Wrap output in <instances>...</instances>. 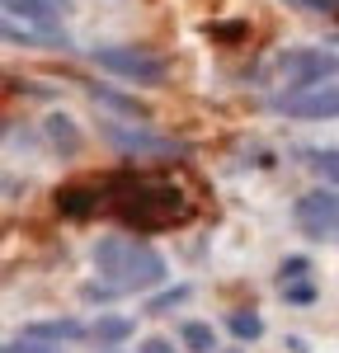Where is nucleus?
Here are the masks:
<instances>
[{
    "instance_id": "obj_10",
    "label": "nucleus",
    "mask_w": 339,
    "mask_h": 353,
    "mask_svg": "<svg viewBox=\"0 0 339 353\" xmlns=\"http://www.w3.org/2000/svg\"><path fill=\"white\" fill-rule=\"evenodd\" d=\"M5 14H10V19H24V24L61 28L56 24V5L52 0H5Z\"/></svg>"
},
{
    "instance_id": "obj_3",
    "label": "nucleus",
    "mask_w": 339,
    "mask_h": 353,
    "mask_svg": "<svg viewBox=\"0 0 339 353\" xmlns=\"http://www.w3.org/2000/svg\"><path fill=\"white\" fill-rule=\"evenodd\" d=\"M94 66H104L109 76L132 85H161L170 76V66L156 52H141V48H94Z\"/></svg>"
},
{
    "instance_id": "obj_14",
    "label": "nucleus",
    "mask_w": 339,
    "mask_h": 353,
    "mask_svg": "<svg viewBox=\"0 0 339 353\" xmlns=\"http://www.w3.org/2000/svg\"><path fill=\"white\" fill-rule=\"evenodd\" d=\"M179 344L189 353H217V334H212V325H203V321H184L179 325Z\"/></svg>"
},
{
    "instance_id": "obj_19",
    "label": "nucleus",
    "mask_w": 339,
    "mask_h": 353,
    "mask_svg": "<svg viewBox=\"0 0 339 353\" xmlns=\"http://www.w3.org/2000/svg\"><path fill=\"white\" fill-rule=\"evenodd\" d=\"M282 297H287V301H311V297H316V288L297 278V283H282Z\"/></svg>"
},
{
    "instance_id": "obj_5",
    "label": "nucleus",
    "mask_w": 339,
    "mask_h": 353,
    "mask_svg": "<svg viewBox=\"0 0 339 353\" xmlns=\"http://www.w3.org/2000/svg\"><path fill=\"white\" fill-rule=\"evenodd\" d=\"M278 76L292 90H307V85H325L330 76H339V57L325 48H287L278 57Z\"/></svg>"
},
{
    "instance_id": "obj_18",
    "label": "nucleus",
    "mask_w": 339,
    "mask_h": 353,
    "mask_svg": "<svg viewBox=\"0 0 339 353\" xmlns=\"http://www.w3.org/2000/svg\"><path fill=\"white\" fill-rule=\"evenodd\" d=\"M302 273H311V264H307V259H302V254H292V259H282L278 278H282V283H297Z\"/></svg>"
},
{
    "instance_id": "obj_22",
    "label": "nucleus",
    "mask_w": 339,
    "mask_h": 353,
    "mask_svg": "<svg viewBox=\"0 0 339 353\" xmlns=\"http://www.w3.org/2000/svg\"><path fill=\"white\" fill-rule=\"evenodd\" d=\"M137 353H174V344H170V339H146Z\"/></svg>"
},
{
    "instance_id": "obj_12",
    "label": "nucleus",
    "mask_w": 339,
    "mask_h": 353,
    "mask_svg": "<svg viewBox=\"0 0 339 353\" xmlns=\"http://www.w3.org/2000/svg\"><path fill=\"white\" fill-rule=\"evenodd\" d=\"M48 137H52V146L61 156H76V151H81V132H76V123H71L66 113H52V118H48Z\"/></svg>"
},
{
    "instance_id": "obj_13",
    "label": "nucleus",
    "mask_w": 339,
    "mask_h": 353,
    "mask_svg": "<svg viewBox=\"0 0 339 353\" xmlns=\"http://www.w3.org/2000/svg\"><path fill=\"white\" fill-rule=\"evenodd\" d=\"M302 161H307L325 184H339V146H311V151H302Z\"/></svg>"
},
{
    "instance_id": "obj_11",
    "label": "nucleus",
    "mask_w": 339,
    "mask_h": 353,
    "mask_svg": "<svg viewBox=\"0 0 339 353\" xmlns=\"http://www.w3.org/2000/svg\"><path fill=\"white\" fill-rule=\"evenodd\" d=\"M132 330H137L132 316H99L94 330H90V339L94 344H123V339H132Z\"/></svg>"
},
{
    "instance_id": "obj_9",
    "label": "nucleus",
    "mask_w": 339,
    "mask_h": 353,
    "mask_svg": "<svg viewBox=\"0 0 339 353\" xmlns=\"http://www.w3.org/2000/svg\"><path fill=\"white\" fill-rule=\"evenodd\" d=\"M24 334L52 339V344H76V339H85L90 330H85L81 321H71V316H61V321H33V325H24Z\"/></svg>"
},
{
    "instance_id": "obj_17",
    "label": "nucleus",
    "mask_w": 339,
    "mask_h": 353,
    "mask_svg": "<svg viewBox=\"0 0 339 353\" xmlns=\"http://www.w3.org/2000/svg\"><path fill=\"white\" fill-rule=\"evenodd\" d=\"M90 94H94V99H99V104H109V109L127 113V118H141V109H137V104H132V99H123V94H113V90H99V85H94V90H90Z\"/></svg>"
},
{
    "instance_id": "obj_23",
    "label": "nucleus",
    "mask_w": 339,
    "mask_h": 353,
    "mask_svg": "<svg viewBox=\"0 0 339 353\" xmlns=\"http://www.w3.org/2000/svg\"><path fill=\"white\" fill-rule=\"evenodd\" d=\"M226 353H240V349H226Z\"/></svg>"
},
{
    "instance_id": "obj_7",
    "label": "nucleus",
    "mask_w": 339,
    "mask_h": 353,
    "mask_svg": "<svg viewBox=\"0 0 339 353\" xmlns=\"http://www.w3.org/2000/svg\"><path fill=\"white\" fill-rule=\"evenodd\" d=\"M118 151H127V156H184V146L179 141H165V137H151V132H132V128H104Z\"/></svg>"
},
{
    "instance_id": "obj_20",
    "label": "nucleus",
    "mask_w": 339,
    "mask_h": 353,
    "mask_svg": "<svg viewBox=\"0 0 339 353\" xmlns=\"http://www.w3.org/2000/svg\"><path fill=\"white\" fill-rule=\"evenodd\" d=\"M184 297H189V288H174V292H165V297H156L151 306H146V311H170L174 301H184Z\"/></svg>"
},
{
    "instance_id": "obj_21",
    "label": "nucleus",
    "mask_w": 339,
    "mask_h": 353,
    "mask_svg": "<svg viewBox=\"0 0 339 353\" xmlns=\"http://www.w3.org/2000/svg\"><path fill=\"white\" fill-rule=\"evenodd\" d=\"M292 5H302V10H316V14H335L339 0H292Z\"/></svg>"
},
{
    "instance_id": "obj_6",
    "label": "nucleus",
    "mask_w": 339,
    "mask_h": 353,
    "mask_svg": "<svg viewBox=\"0 0 339 353\" xmlns=\"http://www.w3.org/2000/svg\"><path fill=\"white\" fill-rule=\"evenodd\" d=\"M274 109L287 118H307V123H325L339 118V85H307V90H287L274 99Z\"/></svg>"
},
{
    "instance_id": "obj_1",
    "label": "nucleus",
    "mask_w": 339,
    "mask_h": 353,
    "mask_svg": "<svg viewBox=\"0 0 339 353\" xmlns=\"http://www.w3.org/2000/svg\"><path fill=\"white\" fill-rule=\"evenodd\" d=\"M99 203L137 231H165V226L189 221V212H194L184 189L174 179H156V174H118L109 184H99Z\"/></svg>"
},
{
    "instance_id": "obj_4",
    "label": "nucleus",
    "mask_w": 339,
    "mask_h": 353,
    "mask_svg": "<svg viewBox=\"0 0 339 353\" xmlns=\"http://www.w3.org/2000/svg\"><path fill=\"white\" fill-rule=\"evenodd\" d=\"M292 221H297V231L311 236V241L339 245V193L335 189L302 193V198H297V208H292Z\"/></svg>"
},
{
    "instance_id": "obj_15",
    "label": "nucleus",
    "mask_w": 339,
    "mask_h": 353,
    "mask_svg": "<svg viewBox=\"0 0 339 353\" xmlns=\"http://www.w3.org/2000/svg\"><path fill=\"white\" fill-rule=\"evenodd\" d=\"M226 330H231L236 339H259V334H264V321H259V311H231V316H226Z\"/></svg>"
},
{
    "instance_id": "obj_16",
    "label": "nucleus",
    "mask_w": 339,
    "mask_h": 353,
    "mask_svg": "<svg viewBox=\"0 0 339 353\" xmlns=\"http://www.w3.org/2000/svg\"><path fill=\"white\" fill-rule=\"evenodd\" d=\"M5 353H61V344H52V339H33V334H24V339H10V344H5Z\"/></svg>"
},
{
    "instance_id": "obj_2",
    "label": "nucleus",
    "mask_w": 339,
    "mask_h": 353,
    "mask_svg": "<svg viewBox=\"0 0 339 353\" xmlns=\"http://www.w3.org/2000/svg\"><path fill=\"white\" fill-rule=\"evenodd\" d=\"M94 273L104 278V288L113 292H151L165 283V259L161 250L141 241H127V236H109V241L94 245Z\"/></svg>"
},
{
    "instance_id": "obj_8",
    "label": "nucleus",
    "mask_w": 339,
    "mask_h": 353,
    "mask_svg": "<svg viewBox=\"0 0 339 353\" xmlns=\"http://www.w3.org/2000/svg\"><path fill=\"white\" fill-rule=\"evenodd\" d=\"M5 43H24V48H66L71 38L61 28H43V24H19L5 14Z\"/></svg>"
},
{
    "instance_id": "obj_24",
    "label": "nucleus",
    "mask_w": 339,
    "mask_h": 353,
    "mask_svg": "<svg viewBox=\"0 0 339 353\" xmlns=\"http://www.w3.org/2000/svg\"><path fill=\"white\" fill-rule=\"evenodd\" d=\"M335 43H339V38H335Z\"/></svg>"
}]
</instances>
